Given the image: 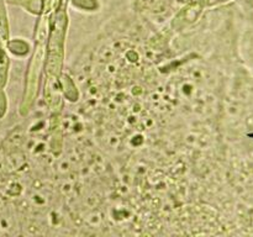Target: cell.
<instances>
[{"label":"cell","mask_w":253,"mask_h":237,"mask_svg":"<svg viewBox=\"0 0 253 237\" xmlns=\"http://www.w3.org/2000/svg\"><path fill=\"white\" fill-rule=\"evenodd\" d=\"M220 1H226V0H208L209 4H215V2H220Z\"/></svg>","instance_id":"cell-1"}]
</instances>
